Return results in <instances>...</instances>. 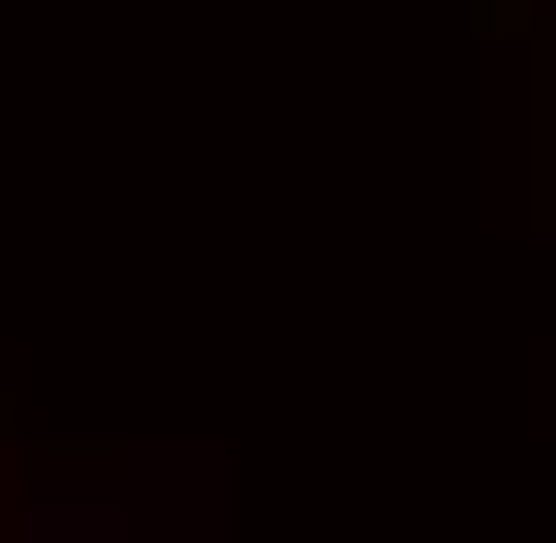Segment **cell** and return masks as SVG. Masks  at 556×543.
<instances>
[]
</instances>
